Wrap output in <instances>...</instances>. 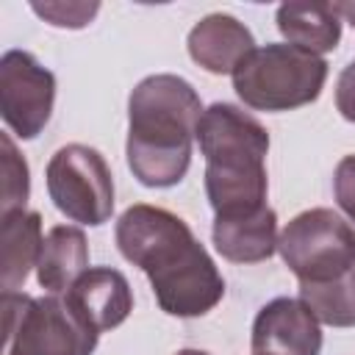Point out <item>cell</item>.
<instances>
[{"mask_svg": "<svg viewBox=\"0 0 355 355\" xmlns=\"http://www.w3.org/2000/svg\"><path fill=\"white\" fill-rule=\"evenodd\" d=\"M214 247L233 263H261L277 250V214L263 205L244 214L214 216Z\"/></svg>", "mask_w": 355, "mask_h": 355, "instance_id": "cell-12", "label": "cell"}, {"mask_svg": "<svg viewBox=\"0 0 355 355\" xmlns=\"http://www.w3.org/2000/svg\"><path fill=\"white\" fill-rule=\"evenodd\" d=\"M255 355H319L322 327L313 311L294 297L269 300L252 322Z\"/></svg>", "mask_w": 355, "mask_h": 355, "instance_id": "cell-9", "label": "cell"}, {"mask_svg": "<svg viewBox=\"0 0 355 355\" xmlns=\"http://www.w3.org/2000/svg\"><path fill=\"white\" fill-rule=\"evenodd\" d=\"M0 147H3V202H0V216H3L25 208L31 197V172L8 133L0 136Z\"/></svg>", "mask_w": 355, "mask_h": 355, "instance_id": "cell-17", "label": "cell"}, {"mask_svg": "<svg viewBox=\"0 0 355 355\" xmlns=\"http://www.w3.org/2000/svg\"><path fill=\"white\" fill-rule=\"evenodd\" d=\"M89 269V244L80 227L55 225L47 230L36 263V280L47 294H67Z\"/></svg>", "mask_w": 355, "mask_h": 355, "instance_id": "cell-14", "label": "cell"}, {"mask_svg": "<svg viewBox=\"0 0 355 355\" xmlns=\"http://www.w3.org/2000/svg\"><path fill=\"white\" fill-rule=\"evenodd\" d=\"M197 89L172 72L147 75L128 97V166L147 189L178 186L191 164V141L202 116Z\"/></svg>", "mask_w": 355, "mask_h": 355, "instance_id": "cell-2", "label": "cell"}, {"mask_svg": "<svg viewBox=\"0 0 355 355\" xmlns=\"http://www.w3.org/2000/svg\"><path fill=\"white\" fill-rule=\"evenodd\" d=\"M0 236H3V294L17 291L31 266L39 263L42 255V216L36 211H11L0 216Z\"/></svg>", "mask_w": 355, "mask_h": 355, "instance_id": "cell-15", "label": "cell"}, {"mask_svg": "<svg viewBox=\"0 0 355 355\" xmlns=\"http://www.w3.org/2000/svg\"><path fill=\"white\" fill-rule=\"evenodd\" d=\"M333 8L338 11V17H344V19L352 22V28H355V3H333Z\"/></svg>", "mask_w": 355, "mask_h": 355, "instance_id": "cell-21", "label": "cell"}, {"mask_svg": "<svg viewBox=\"0 0 355 355\" xmlns=\"http://www.w3.org/2000/svg\"><path fill=\"white\" fill-rule=\"evenodd\" d=\"M327 80V61L288 42L255 47L233 72V89L255 111H294L313 103Z\"/></svg>", "mask_w": 355, "mask_h": 355, "instance_id": "cell-4", "label": "cell"}, {"mask_svg": "<svg viewBox=\"0 0 355 355\" xmlns=\"http://www.w3.org/2000/svg\"><path fill=\"white\" fill-rule=\"evenodd\" d=\"M194 139L205 155V194L216 216L244 214L266 205V128L233 103L202 111Z\"/></svg>", "mask_w": 355, "mask_h": 355, "instance_id": "cell-3", "label": "cell"}, {"mask_svg": "<svg viewBox=\"0 0 355 355\" xmlns=\"http://www.w3.org/2000/svg\"><path fill=\"white\" fill-rule=\"evenodd\" d=\"M300 300L330 327H355V266L324 283H300Z\"/></svg>", "mask_w": 355, "mask_h": 355, "instance_id": "cell-16", "label": "cell"}, {"mask_svg": "<svg viewBox=\"0 0 355 355\" xmlns=\"http://www.w3.org/2000/svg\"><path fill=\"white\" fill-rule=\"evenodd\" d=\"M336 108L347 122H355V61L347 64L336 83Z\"/></svg>", "mask_w": 355, "mask_h": 355, "instance_id": "cell-20", "label": "cell"}, {"mask_svg": "<svg viewBox=\"0 0 355 355\" xmlns=\"http://www.w3.org/2000/svg\"><path fill=\"white\" fill-rule=\"evenodd\" d=\"M189 55L211 75H233L236 67L255 50V39L244 22L230 14L202 17L186 39Z\"/></svg>", "mask_w": 355, "mask_h": 355, "instance_id": "cell-11", "label": "cell"}, {"mask_svg": "<svg viewBox=\"0 0 355 355\" xmlns=\"http://www.w3.org/2000/svg\"><path fill=\"white\" fill-rule=\"evenodd\" d=\"M31 8L55 28H83L100 11V3H31Z\"/></svg>", "mask_w": 355, "mask_h": 355, "instance_id": "cell-18", "label": "cell"}, {"mask_svg": "<svg viewBox=\"0 0 355 355\" xmlns=\"http://www.w3.org/2000/svg\"><path fill=\"white\" fill-rule=\"evenodd\" d=\"M333 191H336V202L344 211L347 222L355 230V155H344L336 166L333 175Z\"/></svg>", "mask_w": 355, "mask_h": 355, "instance_id": "cell-19", "label": "cell"}, {"mask_svg": "<svg viewBox=\"0 0 355 355\" xmlns=\"http://www.w3.org/2000/svg\"><path fill=\"white\" fill-rule=\"evenodd\" d=\"M175 355H211V352H205V349H191V347H189V349H178Z\"/></svg>", "mask_w": 355, "mask_h": 355, "instance_id": "cell-22", "label": "cell"}, {"mask_svg": "<svg viewBox=\"0 0 355 355\" xmlns=\"http://www.w3.org/2000/svg\"><path fill=\"white\" fill-rule=\"evenodd\" d=\"M3 355H92L100 333L83 322L64 294H3Z\"/></svg>", "mask_w": 355, "mask_h": 355, "instance_id": "cell-5", "label": "cell"}, {"mask_svg": "<svg viewBox=\"0 0 355 355\" xmlns=\"http://www.w3.org/2000/svg\"><path fill=\"white\" fill-rule=\"evenodd\" d=\"M277 31L288 44L302 47L308 53H330L341 42V17L333 3L316 0H291L277 6Z\"/></svg>", "mask_w": 355, "mask_h": 355, "instance_id": "cell-13", "label": "cell"}, {"mask_svg": "<svg viewBox=\"0 0 355 355\" xmlns=\"http://www.w3.org/2000/svg\"><path fill=\"white\" fill-rule=\"evenodd\" d=\"M55 75L28 50H8L0 58V114L11 133L36 139L50 122Z\"/></svg>", "mask_w": 355, "mask_h": 355, "instance_id": "cell-8", "label": "cell"}, {"mask_svg": "<svg viewBox=\"0 0 355 355\" xmlns=\"http://www.w3.org/2000/svg\"><path fill=\"white\" fill-rule=\"evenodd\" d=\"M47 194L72 222L103 225L114 214V175L103 153L89 144L58 147L47 164Z\"/></svg>", "mask_w": 355, "mask_h": 355, "instance_id": "cell-7", "label": "cell"}, {"mask_svg": "<svg viewBox=\"0 0 355 355\" xmlns=\"http://www.w3.org/2000/svg\"><path fill=\"white\" fill-rule=\"evenodd\" d=\"M114 236L122 258L147 275L164 313L191 319L222 302L225 277L178 214L136 202L122 211Z\"/></svg>", "mask_w": 355, "mask_h": 355, "instance_id": "cell-1", "label": "cell"}, {"mask_svg": "<svg viewBox=\"0 0 355 355\" xmlns=\"http://www.w3.org/2000/svg\"><path fill=\"white\" fill-rule=\"evenodd\" d=\"M64 297L72 305V311L83 322H89L97 333L119 327L133 311L130 283L114 266H92V269H86Z\"/></svg>", "mask_w": 355, "mask_h": 355, "instance_id": "cell-10", "label": "cell"}, {"mask_svg": "<svg viewBox=\"0 0 355 355\" xmlns=\"http://www.w3.org/2000/svg\"><path fill=\"white\" fill-rule=\"evenodd\" d=\"M277 252L300 283H324L355 266V230L333 208H308L283 227Z\"/></svg>", "mask_w": 355, "mask_h": 355, "instance_id": "cell-6", "label": "cell"}]
</instances>
